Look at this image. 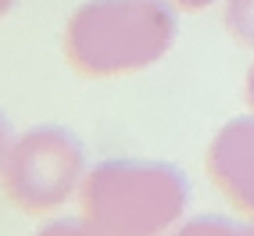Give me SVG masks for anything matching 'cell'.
<instances>
[{
    "label": "cell",
    "instance_id": "cell-2",
    "mask_svg": "<svg viewBox=\"0 0 254 236\" xmlns=\"http://www.w3.org/2000/svg\"><path fill=\"white\" fill-rule=\"evenodd\" d=\"M75 200L115 236H165L190 208V179L172 161L108 158L90 165Z\"/></svg>",
    "mask_w": 254,
    "mask_h": 236
},
{
    "label": "cell",
    "instance_id": "cell-9",
    "mask_svg": "<svg viewBox=\"0 0 254 236\" xmlns=\"http://www.w3.org/2000/svg\"><path fill=\"white\" fill-rule=\"evenodd\" d=\"M172 4H176L179 11H208V7L218 4V0H172Z\"/></svg>",
    "mask_w": 254,
    "mask_h": 236
},
{
    "label": "cell",
    "instance_id": "cell-3",
    "mask_svg": "<svg viewBox=\"0 0 254 236\" xmlns=\"http://www.w3.org/2000/svg\"><path fill=\"white\" fill-rule=\"evenodd\" d=\"M90 158L68 125L40 122L14 136L0 172V190L22 215H54L79 197Z\"/></svg>",
    "mask_w": 254,
    "mask_h": 236
},
{
    "label": "cell",
    "instance_id": "cell-8",
    "mask_svg": "<svg viewBox=\"0 0 254 236\" xmlns=\"http://www.w3.org/2000/svg\"><path fill=\"white\" fill-rule=\"evenodd\" d=\"M11 147H14V129H11V118L0 111V172H4V161L11 154Z\"/></svg>",
    "mask_w": 254,
    "mask_h": 236
},
{
    "label": "cell",
    "instance_id": "cell-5",
    "mask_svg": "<svg viewBox=\"0 0 254 236\" xmlns=\"http://www.w3.org/2000/svg\"><path fill=\"white\" fill-rule=\"evenodd\" d=\"M165 236H244V226L233 222L229 215H193L172 226Z\"/></svg>",
    "mask_w": 254,
    "mask_h": 236
},
{
    "label": "cell",
    "instance_id": "cell-1",
    "mask_svg": "<svg viewBox=\"0 0 254 236\" xmlns=\"http://www.w3.org/2000/svg\"><path fill=\"white\" fill-rule=\"evenodd\" d=\"M179 36L172 0H86L61 32V50L82 79H122L158 64Z\"/></svg>",
    "mask_w": 254,
    "mask_h": 236
},
{
    "label": "cell",
    "instance_id": "cell-4",
    "mask_svg": "<svg viewBox=\"0 0 254 236\" xmlns=\"http://www.w3.org/2000/svg\"><path fill=\"white\" fill-rule=\"evenodd\" d=\"M208 176L236 211L254 218V115H236L208 143Z\"/></svg>",
    "mask_w": 254,
    "mask_h": 236
},
{
    "label": "cell",
    "instance_id": "cell-12",
    "mask_svg": "<svg viewBox=\"0 0 254 236\" xmlns=\"http://www.w3.org/2000/svg\"><path fill=\"white\" fill-rule=\"evenodd\" d=\"M244 236H254V222H251V226H244Z\"/></svg>",
    "mask_w": 254,
    "mask_h": 236
},
{
    "label": "cell",
    "instance_id": "cell-6",
    "mask_svg": "<svg viewBox=\"0 0 254 236\" xmlns=\"http://www.w3.org/2000/svg\"><path fill=\"white\" fill-rule=\"evenodd\" d=\"M222 25L240 47H254V0H226Z\"/></svg>",
    "mask_w": 254,
    "mask_h": 236
},
{
    "label": "cell",
    "instance_id": "cell-10",
    "mask_svg": "<svg viewBox=\"0 0 254 236\" xmlns=\"http://www.w3.org/2000/svg\"><path fill=\"white\" fill-rule=\"evenodd\" d=\"M244 93H247V104L254 108V64H251V72H247V82H244Z\"/></svg>",
    "mask_w": 254,
    "mask_h": 236
},
{
    "label": "cell",
    "instance_id": "cell-11",
    "mask_svg": "<svg viewBox=\"0 0 254 236\" xmlns=\"http://www.w3.org/2000/svg\"><path fill=\"white\" fill-rule=\"evenodd\" d=\"M14 4H18V0H0V18H4V14H7Z\"/></svg>",
    "mask_w": 254,
    "mask_h": 236
},
{
    "label": "cell",
    "instance_id": "cell-7",
    "mask_svg": "<svg viewBox=\"0 0 254 236\" xmlns=\"http://www.w3.org/2000/svg\"><path fill=\"white\" fill-rule=\"evenodd\" d=\"M36 236H115V233H108L104 226H97L93 218H86V215H61V218H50L47 226H40L36 229Z\"/></svg>",
    "mask_w": 254,
    "mask_h": 236
}]
</instances>
